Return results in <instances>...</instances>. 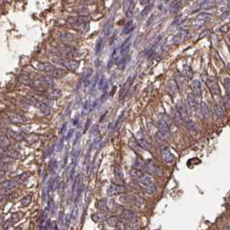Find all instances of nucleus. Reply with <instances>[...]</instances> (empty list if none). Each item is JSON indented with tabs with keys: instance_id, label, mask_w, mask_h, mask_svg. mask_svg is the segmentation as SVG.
Wrapping results in <instances>:
<instances>
[{
	"instance_id": "e433bc0d",
	"label": "nucleus",
	"mask_w": 230,
	"mask_h": 230,
	"mask_svg": "<svg viewBox=\"0 0 230 230\" xmlns=\"http://www.w3.org/2000/svg\"><path fill=\"white\" fill-rule=\"evenodd\" d=\"M189 106L192 108V109H195L196 108V101H195V98L193 96H189Z\"/></svg>"
},
{
	"instance_id": "f03ea898",
	"label": "nucleus",
	"mask_w": 230,
	"mask_h": 230,
	"mask_svg": "<svg viewBox=\"0 0 230 230\" xmlns=\"http://www.w3.org/2000/svg\"><path fill=\"white\" fill-rule=\"evenodd\" d=\"M57 52L66 58H74L81 56V52L77 49L72 48L67 44H61L60 46H58Z\"/></svg>"
},
{
	"instance_id": "aec40b11",
	"label": "nucleus",
	"mask_w": 230,
	"mask_h": 230,
	"mask_svg": "<svg viewBox=\"0 0 230 230\" xmlns=\"http://www.w3.org/2000/svg\"><path fill=\"white\" fill-rule=\"evenodd\" d=\"M130 175L133 178H135L136 180H139L144 174L142 170H139V169H132L131 171H130Z\"/></svg>"
},
{
	"instance_id": "20e7f679",
	"label": "nucleus",
	"mask_w": 230,
	"mask_h": 230,
	"mask_svg": "<svg viewBox=\"0 0 230 230\" xmlns=\"http://www.w3.org/2000/svg\"><path fill=\"white\" fill-rule=\"evenodd\" d=\"M43 95L45 97L49 98V99H57L62 96V91L59 89H56V88H47L44 91H43Z\"/></svg>"
},
{
	"instance_id": "a18cd8bd",
	"label": "nucleus",
	"mask_w": 230,
	"mask_h": 230,
	"mask_svg": "<svg viewBox=\"0 0 230 230\" xmlns=\"http://www.w3.org/2000/svg\"><path fill=\"white\" fill-rule=\"evenodd\" d=\"M3 219L2 216H0V224H1V223H3Z\"/></svg>"
},
{
	"instance_id": "79ce46f5",
	"label": "nucleus",
	"mask_w": 230,
	"mask_h": 230,
	"mask_svg": "<svg viewBox=\"0 0 230 230\" xmlns=\"http://www.w3.org/2000/svg\"><path fill=\"white\" fill-rule=\"evenodd\" d=\"M4 177H5V173L3 171H0V182L3 181Z\"/></svg>"
},
{
	"instance_id": "f704fd0d",
	"label": "nucleus",
	"mask_w": 230,
	"mask_h": 230,
	"mask_svg": "<svg viewBox=\"0 0 230 230\" xmlns=\"http://www.w3.org/2000/svg\"><path fill=\"white\" fill-rule=\"evenodd\" d=\"M102 46H103V41L101 39H99L96 43V53L98 54L101 50H102Z\"/></svg>"
},
{
	"instance_id": "c756f323",
	"label": "nucleus",
	"mask_w": 230,
	"mask_h": 230,
	"mask_svg": "<svg viewBox=\"0 0 230 230\" xmlns=\"http://www.w3.org/2000/svg\"><path fill=\"white\" fill-rule=\"evenodd\" d=\"M76 11L80 16H88V14H89V10L85 7H81V8L76 9Z\"/></svg>"
},
{
	"instance_id": "9b49d317",
	"label": "nucleus",
	"mask_w": 230,
	"mask_h": 230,
	"mask_svg": "<svg viewBox=\"0 0 230 230\" xmlns=\"http://www.w3.org/2000/svg\"><path fill=\"white\" fill-rule=\"evenodd\" d=\"M49 75L52 78H62V77H63V76H65L67 75V71L65 70H63V69L56 68L51 72H50Z\"/></svg>"
},
{
	"instance_id": "09e8293b",
	"label": "nucleus",
	"mask_w": 230,
	"mask_h": 230,
	"mask_svg": "<svg viewBox=\"0 0 230 230\" xmlns=\"http://www.w3.org/2000/svg\"><path fill=\"white\" fill-rule=\"evenodd\" d=\"M227 230H230V226H229V227L227 228Z\"/></svg>"
},
{
	"instance_id": "393cba45",
	"label": "nucleus",
	"mask_w": 230,
	"mask_h": 230,
	"mask_svg": "<svg viewBox=\"0 0 230 230\" xmlns=\"http://www.w3.org/2000/svg\"><path fill=\"white\" fill-rule=\"evenodd\" d=\"M61 184V179L59 177H56L55 180L53 181V182H50V189H53V190H56L58 189L59 185Z\"/></svg>"
},
{
	"instance_id": "f3484780",
	"label": "nucleus",
	"mask_w": 230,
	"mask_h": 230,
	"mask_svg": "<svg viewBox=\"0 0 230 230\" xmlns=\"http://www.w3.org/2000/svg\"><path fill=\"white\" fill-rule=\"evenodd\" d=\"M137 143L139 144V146L141 147V149H144V150H149V151H150L151 149H152L151 144H150L149 142H147L146 140H144V139H139V140L137 141Z\"/></svg>"
},
{
	"instance_id": "6ab92c4d",
	"label": "nucleus",
	"mask_w": 230,
	"mask_h": 230,
	"mask_svg": "<svg viewBox=\"0 0 230 230\" xmlns=\"http://www.w3.org/2000/svg\"><path fill=\"white\" fill-rule=\"evenodd\" d=\"M129 146L130 147L131 149H133L134 151H136V153H139L140 152V149H141V147L139 146V144L137 143V141H136L134 138H131L129 139Z\"/></svg>"
},
{
	"instance_id": "7ed1b4c3",
	"label": "nucleus",
	"mask_w": 230,
	"mask_h": 230,
	"mask_svg": "<svg viewBox=\"0 0 230 230\" xmlns=\"http://www.w3.org/2000/svg\"><path fill=\"white\" fill-rule=\"evenodd\" d=\"M143 171L147 172L149 176H161L163 175V170L160 166L153 160L149 159L145 162Z\"/></svg>"
},
{
	"instance_id": "39448f33",
	"label": "nucleus",
	"mask_w": 230,
	"mask_h": 230,
	"mask_svg": "<svg viewBox=\"0 0 230 230\" xmlns=\"http://www.w3.org/2000/svg\"><path fill=\"white\" fill-rule=\"evenodd\" d=\"M8 118L12 123H16V124H24L28 122V119L25 116L15 113H9Z\"/></svg>"
},
{
	"instance_id": "0eeeda50",
	"label": "nucleus",
	"mask_w": 230,
	"mask_h": 230,
	"mask_svg": "<svg viewBox=\"0 0 230 230\" xmlns=\"http://www.w3.org/2000/svg\"><path fill=\"white\" fill-rule=\"evenodd\" d=\"M125 190V188L122 185H118V184H115V183H111L108 189H107V194L109 196H114V195H117V194H121L123 193Z\"/></svg>"
},
{
	"instance_id": "49530a36",
	"label": "nucleus",
	"mask_w": 230,
	"mask_h": 230,
	"mask_svg": "<svg viewBox=\"0 0 230 230\" xmlns=\"http://www.w3.org/2000/svg\"><path fill=\"white\" fill-rule=\"evenodd\" d=\"M3 194H2V193H0V202L3 200Z\"/></svg>"
},
{
	"instance_id": "37998d69",
	"label": "nucleus",
	"mask_w": 230,
	"mask_h": 230,
	"mask_svg": "<svg viewBox=\"0 0 230 230\" xmlns=\"http://www.w3.org/2000/svg\"><path fill=\"white\" fill-rule=\"evenodd\" d=\"M5 154V149L3 147H0V156H3Z\"/></svg>"
},
{
	"instance_id": "58836bf2",
	"label": "nucleus",
	"mask_w": 230,
	"mask_h": 230,
	"mask_svg": "<svg viewBox=\"0 0 230 230\" xmlns=\"http://www.w3.org/2000/svg\"><path fill=\"white\" fill-rule=\"evenodd\" d=\"M216 114L219 116V117H222L223 116V115H224V113H223V110L220 108V107H216Z\"/></svg>"
},
{
	"instance_id": "a19ab883",
	"label": "nucleus",
	"mask_w": 230,
	"mask_h": 230,
	"mask_svg": "<svg viewBox=\"0 0 230 230\" xmlns=\"http://www.w3.org/2000/svg\"><path fill=\"white\" fill-rule=\"evenodd\" d=\"M48 206H49V209H54V202H53L52 199H50V200L49 201V204H48Z\"/></svg>"
},
{
	"instance_id": "6e6552de",
	"label": "nucleus",
	"mask_w": 230,
	"mask_h": 230,
	"mask_svg": "<svg viewBox=\"0 0 230 230\" xmlns=\"http://www.w3.org/2000/svg\"><path fill=\"white\" fill-rule=\"evenodd\" d=\"M36 68L38 70L47 72L48 74H49L50 72H51L53 70L56 69V67H55L52 63H48V62H38V63L36 64Z\"/></svg>"
},
{
	"instance_id": "9d476101",
	"label": "nucleus",
	"mask_w": 230,
	"mask_h": 230,
	"mask_svg": "<svg viewBox=\"0 0 230 230\" xmlns=\"http://www.w3.org/2000/svg\"><path fill=\"white\" fill-rule=\"evenodd\" d=\"M7 136L9 137H10L11 139L17 141V142H22L25 139V137L23 136V134L17 132V131H15V130H12V129H9L7 131Z\"/></svg>"
},
{
	"instance_id": "8fccbe9b",
	"label": "nucleus",
	"mask_w": 230,
	"mask_h": 230,
	"mask_svg": "<svg viewBox=\"0 0 230 230\" xmlns=\"http://www.w3.org/2000/svg\"><path fill=\"white\" fill-rule=\"evenodd\" d=\"M102 230H105V229H102Z\"/></svg>"
},
{
	"instance_id": "ddd939ff",
	"label": "nucleus",
	"mask_w": 230,
	"mask_h": 230,
	"mask_svg": "<svg viewBox=\"0 0 230 230\" xmlns=\"http://www.w3.org/2000/svg\"><path fill=\"white\" fill-rule=\"evenodd\" d=\"M18 79L19 81L24 84V85H27V86H32L34 84V82L33 80L28 76V75H25V74H21L18 76Z\"/></svg>"
},
{
	"instance_id": "7c9ffc66",
	"label": "nucleus",
	"mask_w": 230,
	"mask_h": 230,
	"mask_svg": "<svg viewBox=\"0 0 230 230\" xmlns=\"http://www.w3.org/2000/svg\"><path fill=\"white\" fill-rule=\"evenodd\" d=\"M49 229V221L44 219L39 224V230H47Z\"/></svg>"
},
{
	"instance_id": "72a5a7b5",
	"label": "nucleus",
	"mask_w": 230,
	"mask_h": 230,
	"mask_svg": "<svg viewBox=\"0 0 230 230\" xmlns=\"http://www.w3.org/2000/svg\"><path fill=\"white\" fill-rule=\"evenodd\" d=\"M13 223L15 222H17L19 220H20V217H19V215L17 213H13L11 214V216H10V219Z\"/></svg>"
},
{
	"instance_id": "f257e3e1",
	"label": "nucleus",
	"mask_w": 230,
	"mask_h": 230,
	"mask_svg": "<svg viewBox=\"0 0 230 230\" xmlns=\"http://www.w3.org/2000/svg\"><path fill=\"white\" fill-rule=\"evenodd\" d=\"M51 61L59 66L64 67L68 70H76L79 66L80 63L73 58H66V57H53Z\"/></svg>"
},
{
	"instance_id": "412c9836",
	"label": "nucleus",
	"mask_w": 230,
	"mask_h": 230,
	"mask_svg": "<svg viewBox=\"0 0 230 230\" xmlns=\"http://www.w3.org/2000/svg\"><path fill=\"white\" fill-rule=\"evenodd\" d=\"M107 223L109 227L116 228V227H117V225L119 223V220L116 216H111V217H109L107 219Z\"/></svg>"
},
{
	"instance_id": "bb28decb",
	"label": "nucleus",
	"mask_w": 230,
	"mask_h": 230,
	"mask_svg": "<svg viewBox=\"0 0 230 230\" xmlns=\"http://www.w3.org/2000/svg\"><path fill=\"white\" fill-rule=\"evenodd\" d=\"M38 136H36V135H34V134H31V135H29L27 137H25V140H26V142L27 143H30V144H32V143H36V141H38Z\"/></svg>"
},
{
	"instance_id": "f8f14e48",
	"label": "nucleus",
	"mask_w": 230,
	"mask_h": 230,
	"mask_svg": "<svg viewBox=\"0 0 230 230\" xmlns=\"http://www.w3.org/2000/svg\"><path fill=\"white\" fill-rule=\"evenodd\" d=\"M138 182H139L142 185H143L144 187L151 186V185L154 184V180H153V178H152L150 176H148V175H143V176L138 180Z\"/></svg>"
},
{
	"instance_id": "2f4dec72",
	"label": "nucleus",
	"mask_w": 230,
	"mask_h": 230,
	"mask_svg": "<svg viewBox=\"0 0 230 230\" xmlns=\"http://www.w3.org/2000/svg\"><path fill=\"white\" fill-rule=\"evenodd\" d=\"M156 187L154 184L151 185V186L145 187V193L148 194V195H153L156 192Z\"/></svg>"
},
{
	"instance_id": "cd10ccee",
	"label": "nucleus",
	"mask_w": 230,
	"mask_h": 230,
	"mask_svg": "<svg viewBox=\"0 0 230 230\" xmlns=\"http://www.w3.org/2000/svg\"><path fill=\"white\" fill-rule=\"evenodd\" d=\"M31 196H24L21 201H20V203L22 206H28L30 202H31Z\"/></svg>"
},
{
	"instance_id": "473e14b6",
	"label": "nucleus",
	"mask_w": 230,
	"mask_h": 230,
	"mask_svg": "<svg viewBox=\"0 0 230 230\" xmlns=\"http://www.w3.org/2000/svg\"><path fill=\"white\" fill-rule=\"evenodd\" d=\"M67 23L72 25H76L78 23V17H70L67 19Z\"/></svg>"
},
{
	"instance_id": "5701e85b",
	"label": "nucleus",
	"mask_w": 230,
	"mask_h": 230,
	"mask_svg": "<svg viewBox=\"0 0 230 230\" xmlns=\"http://www.w3.org/2000/svg\"><path fill=\"white\" fill-rule=\"evenodd\" d=\"M159 129H160V132L162 133L161 135L163 136H165L169 134V127L168 125L164 123V122H162L159 125Z\"/></svg>"
},
{
	"instance_id": "1a4fd4ad",
	"label": "nucleus",
	"mask_w": 230,
	"mask_h": 230,
	"mask_svg": "<svg viewBox=\"0 0 230 230\" xmlns=\"http://www.w3.org/2000/svg\"><path fill=\"white\" fill-rule=\"evenodd\" d=\"M39 84L42 86H44L46 88H50L54 85V80L52 77H50V76H42L39 78L38 80Z\"/></svg>"
},
{
	"instance_id": "dca6fc26",
	"label": "nucleus",
	"mask_w": 230,
	"mask_h": 230,
	"mask_svg": "<svg viewBox=\"0 0 230 230\" xmlns=\"http://www.w3.org/2000/svg\"><path fill=\"white\" fill-rule=\"evenodd\" d=\"M10 145V140L8 136L1 135L0 136V147H3V149L8 148Z\"/></svg>"
},
{
	"instance_id": "2eb2a0df",
	"label": "nucleus",
	"mask_w": 230,
	"mask_h": 230,
	"mask_svg": "<svg viewBox=\"0 0 230 230\" xmlns=\"http://www.w3.org/2000/svg\"><path fill=\"white\" fill-rule=\"evenodd\" d=\"M18 185V182L16 180H8L2 182V187L6 189H12Z\"/></svg>"
},
{
	"instance_id": "ea45409f",
	"label": "nucleus",
	"mask_w": 230,
	"mask_h": 230,
	"mask_svg": "<svg viewBox=\"0 0 230 230\" xmlns=\"http://www.w3.org/2000/svg\"><path fill=\"white\" fill-rule=\"evenodd\" d=\"M115 173H116V176H118V177H123V174H122V171H121V168L116 167V169H115Z\"/></svg>"
},
{
	"instance_id": "4be33fe9",
	"label": "nucleus",
	"mask_w": 230,
	"mask_h": 230,
	"mask_svg": "<svg viewBox=\"0 0 230 230\" xmlns=\"http://www.w3.org/2000/svg\"><path fill=\"white\" fill-rule=\"evenodd\" d=\"M92 73H93V70L91 68H89L88 70L86 71V74L83 77V83H84V86H88L90 84V79L92 76Z\"/></svg>"
},
{
	"instance_id": "a211bd4d",
	"label": "nucleus",
	"mask_w": 230,
	"mask_h": 230,
	"mask_svg": "<svg viewBox=\"0 0 230 230\" xmlns=\"http://www.w3.org/2000/svg\"><path fill=\"white\" fill-rule=\"evenodd\" d=\"M134 169H139V170H142L143 171L144 169V165H145V162H143L142 159L140 158H136L135 161H134Z\"/></svg>"
},
{
	"instance_id": "a878e982",
	"label": "nucleus",
	"mask_w": 230,
	"mask_h": 230,
	"mask_svg": "<svg viewBox=\"0 0 230 230\" xmlns=\"http://www.w3.org/2000/svg\"><path fill=\"white\" fill-rule=\"evenodd\" d=\"M7 156L11 159H18L20 157V153L15 149H10L7 152Z\"/></svg>"
},
{
	"instance_id": "c03bdc74",
	"label": "nucleus",
	"mask_w": 230,
	"mask_h": 230,
	"mask_svg": "<svg viewBox=\"0 0 230 230\" xmlns=\"http://www.w3.org/2000/svg\"><path fill=\"white\" fill-rule=\"evenodd\" d=\"M53 230H58V228H57V225H56V223H55V224H54Z\"/></svg>"
},
{
	"instance_id": "4c0bfd02",
	"label": "nucleus",
	"mask_w": 230,
	"mask_h": 230,
	"mask_svg": "<svg viewBox=\"0 0 230 230\" xmlns=\"http://www.w3.org/2000/svg\"><path fill=\"white\" fill-rule=\"evenodd\" d=\"M12 223H13V222H12L10 220H8V221H6V222H4V224L3 225V229L6 230V229H10V228L11 227Z\"/></svg>"
},
{
	"instance_id": "c9c22d12",
	"label": "nucleus",
	"mask_w": 230,
	"mask_h": 230,
	"mask_svg": "<svg viewBox=\"0 0 230 230\" xmlns=\"http://www.w3.org/2000/svg\"><path fill=\"white\" fill-rule=\"evenodd\" d=\"M28 177H29V174L25 172V173L21 174V175L18 176V180H19L20 182H25V181L28 179Z\"/></svg>"
},
{
	"instance_id": "4468645a",
	"label": "nucleus",
	"mask_w": 230,
	"mask_h": 230,
	"mask_svg": "<svg viewBox=\"0 0 230 230\" xmlns=\"http://www.w3.org/2000/svg\"><path fill=\"white\" fill-rule=\"evenodd\" d=\"M96 207L100 211H106L108 210V204H107V199L102 198L98 200L96 203Z\"/></svg>"
},
{
	"instance_id": "c85d7f7f",
	"label": "nucleus",
	"mask_w": 230,
	"mask_h": 230,
	"mask_svg": "<svg viewBox=\"0 0 230 230\" xmlns=\"http://www.w3.org/2000/svg\"><path fill=\"white\" fill-rule=\"evenodd\" d=\"M104 217H105V215L103 213H97V214H95L92 216V219L95 222H101L104 219Z\"/></svg>"
},
{
	"instance_id": "b1692460",
	"label": "nucleus",
	"mask_w": 230,
	"mask_h": 230,
	"mask_svg": "<svg viewBox=\"0 0 230 230\" xmlns=\"http://www.w3.org/2000/svg\"><path fill=\"white\" fill-rule=\"evenodd\" d=\"M123 216L125 218V219H128V220H130V219H134L135 216H136V214L134 211L130 210V209H124L123 212Z\"/></svg>"
},
{
	"instance_id": "de8ad7c7",
	"label": "nucleus",
	"mask_w": 230,
	"mask_h": 230,
	"mask_svg": "<svg viewBox=\"0 0 230 230\" xmlns=\"http://www.w3.org/2000/svg\"><path fill=\"white\" fill-rule=\"evenodd\" d=\"M15 230H22V229H20V228H17Z\"/></svg>"
},
{
	"instance_id": "423d86ee",
	"label": "nucleus",
	"mask_w": 230,
	"mask_h": 230,
	"mask_svg": "<svg viewBox=\"0 0 230 230\" xmlns=\"http://www.w3.org/2000/svg\"><path fill=\"white\" fill-rule=\"evenodd\" d=\"M162 156L165 163H173L175 162V156L170 151V149L168 147H164L162 149Z\"/></svg>"
}]
</instances>
